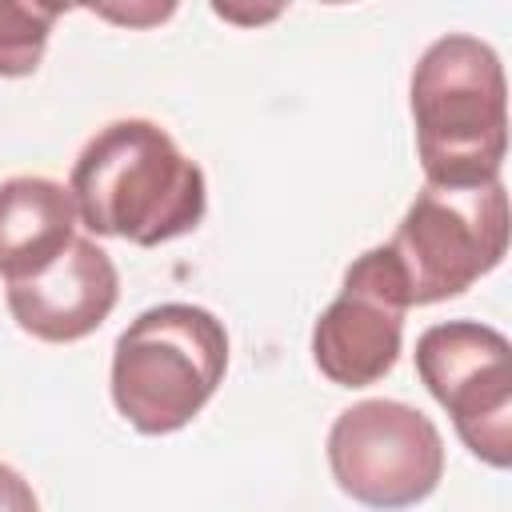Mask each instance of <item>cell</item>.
Segmentation results:
<instances>
[{
  "mask_svg": "<svg viewBox=\"0 0 512 512\" xmlns=\"http://www.w3.org/2000/svg\"><path fill=\"white\" fill-rule=\"evenodd\" d=\"M508 252L504 184L440 188L424 184L392 240L356 256L344 284L368 288L392 308H424L468 292Z\"/></svg>",
  "mask_w": 512,
  "mask_h": 512,
  "instance_id": "cell-1",
  "label": "cell"
},
{
  "mask_svg": "<svg viewBox=\"0 0 512 512\" xmlns=\"http://www.w3.org/2000/svg\"><path fill=\"white\" fill-rule=\"evenodd\" d=\"M68 192L92 236H116L140 248L196 232L208 212L200 164L144 116L104 124L80 148Z\"/></svg>",
  "mask_w": 512,
  "mask_h": 512,
  "instance_id": "cell-2",
  "label": "cell"
},
{
  "mask_svg": "<svg viewBox=\"0 0 512 512\" xmlns=\"http://www.w3.org/2000/svg\"><path fill=\"white\" fill-rule=\"evenodd\" d=\"M416 156L428 184H496L508 156V84L492 44L448 32L424 48L408 80Z\"/></svg>",
  "mask_w": 512,
  "mask_h": 512,
  "instance_id": "cell-3",
  "label": "cell"
},
{
  "mask_svg": "<svg viewBox=\"0 0 512 512\" xmlns=\"http://www.w3.org/2000/svg\"><path fill=\"white\" fill-rule=\"evenodd\" d=\"M228 372V332L200 304L144 308L112 348V404L144 436L192 424Z\"/></svg>",
  "mask_w": 512,
  "mask_h": 512,
  "instance_id": "cell-4",
  "label": "cell"
},
{
  "mask_svg": "<svg viewBox=\"0 0 512 512\" xmlns=\"http://www.w3.org/2000/svg\"><path fill=\"white\" fill-rule=\"evenodd\" d=\"M328 468L356 504L400 512L436 492L444 440L440 428L404 400H360L328 428Z\"/></svg>",
  "mask_w": 512,
  "mask_h": 512,
  "instance_id": "cell-5",
  "label": "cell"
},
{
  "mask_svg": "<svg viewBox=\"0 0 512 512\" xmlns=\"http://www.w3.org/2000/svg\"><path fill=\"white\" fill-rule=\"evenodd\" d=\"M416 372L452 416L464 448L492 464H512V348L480 320H444L416 336Z\"/></svg>",
  "mask_w": 512,
  "mask_h": 512,
  "instance_id": "cell-6",
  "label": "cell"
},
{
  "mask_svg": "<svg viewBox=\"0 0 512 512\" xmlns=\"http://www.w3.org/2000/svg\"><path fill=\"white\" fill-rule=\"evenodd\" d=\"M116 296V264L88 236H76L40 276L8 284L4 292L12 320L44 344H72L92 336L116 308Z\"/></svg>",
  "mask_w": 512,
  "mask_h": 512,
  "instance_id": "cell-7",
  "label": "cell"
},
{
  "mask_svg": "<svg viewBox=\"0 0 512 512\" xmlns=\"http://www.w3.org/2000/svg\"><path fill=\"white\" fill-rule=\"evenodd\" d=\"M404 312L368 288L340 284V296L312 324V360L340 388H368L400 360Z\"/></svg>",
  "mask_w": 512,
  "mask_h": 512,
  "instance_id": "cell-8",
  "label": "cell"
},
{
  "mask_svg": "<svg viewBox=\"0 0 512 512\" xmlns=\"http://www.w3.org/2000/svg\"><path fill=\"white\" fill-rule=\"evenodd\" d=\"M72 192L48 176H12L0 184V276L8 284L40 276L76 240Z\"/></svg>",
  "mask_w": 512,
  "mask_h": 512,
  "instance_id": "cell-9",
  "label": "cell"
},
{
  "mask_svg": "<svg viewBox=\"0 0 512 512\" xmlns=\"http://www.w3.org/2000/svg\"><path fill=\"white\" fill-rule=\"evenodd\" d=\"M60 20V8L0 0V76H32L44 60L48 36Z\"/></svg>",
  "mask_w": 512,
  "mask_h": 512,
  "instance_id": "cell-10",
  "label": "cell"
},
{
  "mask_svg": "<svg viewBox=\"0 0 512 512\" xmlns=\"http://www.w3.org/2000/svg\"><path fill=\"white\" fill-rule=\"evenodd\" d=\"M0 512H40L32 484L12 464H0Z\"/></svg>",
  "mask_w": 512,
  "mask_h": 512,
  "instance_id": "cell-11",
  "label": "cell"
}]
</instances>
